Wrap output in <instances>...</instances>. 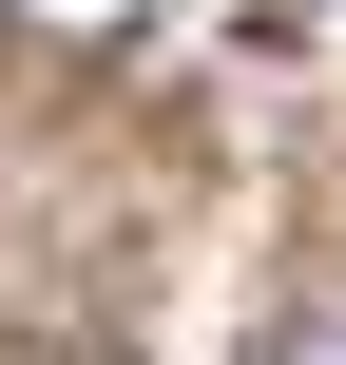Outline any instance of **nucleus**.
I'll return each mask as SVG.
<instances>
[{"mask_svg":"<svg viewBox=\"0 0 346 365\" xmlns=\"http://www.w3.org/2000/svg\"><path fill=\"white\" fill-rule=\"evenodd\" d=\"M250 365H346V289H327V308H289V327H270Z\"/></svg>","mask_w":346,"mask_h":365,"instance_id":"f257e3e1","label":"nucleus"},{"mask_svg":"<svg viewBox=\"0 0 346 365\" xmlns=\"http://www.w3.org/2000/svg\"><path fill=\"white\" fill-rule=\"evenodd\" d=\"M19 19H58V38H135L154 0H19Z\"/></svg>","mask_w":346,"mask_h":365,"instance_id":"f03ea898","label":"nucleus"}]
</instances>
